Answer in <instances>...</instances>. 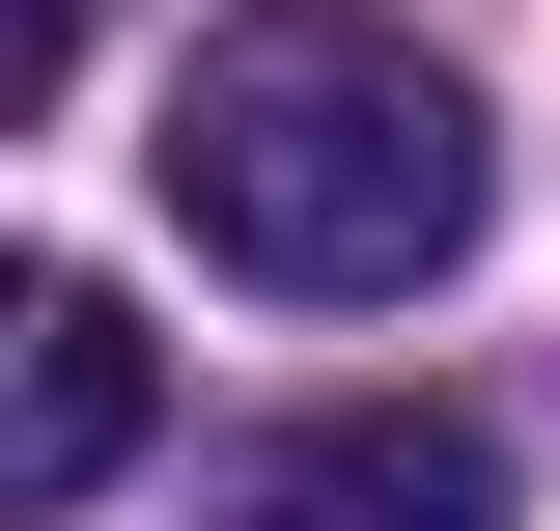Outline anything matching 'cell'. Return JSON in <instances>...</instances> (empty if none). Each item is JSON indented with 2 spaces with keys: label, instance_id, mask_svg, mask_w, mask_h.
Listing matches in <instances>:
<instances>
[{
  "label": "cell",
  "instance_id": "1",
  "mask_svg": "<svg viewBox=\"0 0 560 531\" xmlns=\"http://www.w3.org/2000/svg\"><path fill=\"white\" fill-rule=\"evenodd\" d=\"M140 168L280 308H420V280L477 252V197H504L477 84L420 57L393 0H224L197 57H168V113H140Z\"/></svg>",
  "mask_w": 560,
  "mask_h": 531
},
{
  "label": "cell",
  "instance_id": "2",
  "mask_svg": "<svg viewBox=\"0 0 560 531\" xmlns=\"http://www.w3.org/2000/svg\"><path fill=\"white\" fill-rule=\"evenodd\" d=\"M140 448H168V335H140L84 252H0V531L113 504Z\"/></svg>",
  "mask_w": 560,
  "mask_h": 531
},
{
  "label": "cell",
  "instance_id": "3",
  "mask_svg": "<svg viewBox=\"0 0 560 531\" xmlns=\"http://www.w3.org/2000/svg\"><path fill=\"white\" fill-rule=\"evenodd\" d=\"M224 504H253V531H504V448L448 392H337V420H280Z\"/></svg>",
  "mask_w": 560,
  "mask_h": 531
},
{
  "label": "cell",
  "instance_id": "4",
  "mask_svg": "<svg viewBox=\"0 0 560 531\" xmlns=\"http://www.w3.org/2000/svg\"><path fill=\"white\" fill-rule=\"evenodd\" d=\"M84 57V0H0V113H28V84H57Z\"/></svg>",
  "mask_w": 560,
  "mask_h": 531
}]
</instances>
